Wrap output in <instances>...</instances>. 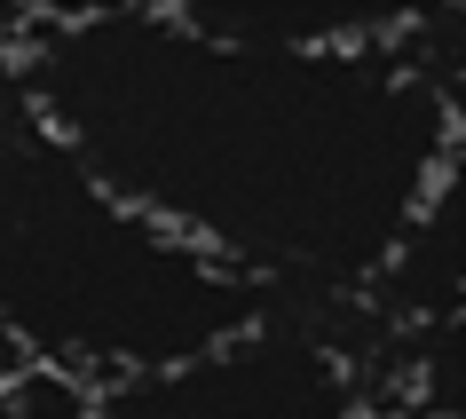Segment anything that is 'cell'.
I'll return each instance as SVG.
<instances>
[{"label": "cell", "instance_id": "6da1fadb", "mask_svg": "<svg viewBox=\"0 0 466 419\" xmlns=\"http://www.w3.org/2000/svg\"><path fill=\"white\" fill-rule=\"evenodd\" d=\"M16 103L269 309L380 293L427 206L459 190L451 72L395 48H229L167 0H32Z\"/></svg>", "mask_w": 466, "mask_h": 419}, {"label": "cell", "instance_id": "7a4b0ae2", "mask_svg": "<svg viewBox=\"0 0 466 419\" xmlns=\"http://www.w3.org/2000/svg\"><path fill=\"white\" fill-rule=\"evenodd\" d=\"M269 301L111 198L16 96H0V324L32 372L103 395L198 364Z\"/></svg>", "mask_w": 466, "mask_h": 419}, {"label": "cell", "instance_id": "3957f363", "mask_svg": "<svg viewBox=\"0 0 466 419\" xmlns=\"http://www.w3.org/2000/svg\"><path fill=\"white\" fill-rule=\"evenodd\" d=\"M87 419H371V395L356 356L317 317L269 309L198 364L103 388Z\"/></svg>", "mask_w": 466, "mask_h": 419}, {"label": "cell", "instance_id": "277c9868", "mask_svg": "<svg viewBox=\"0 0 466 419\" xmlns=\"http://www.w3.org/2000/svg\"><path fill=\"white\" fill-rule=\"evenodd\" d=\"M174 16L229 48H277V56H324V48H395L419 40L435 8L411 0H167Z\"/></svg>", "mask_w": 466, "mask_h": 419}, {"label": "cell", "instance_id": "5b68a950", "mask_svg": "<svg viewBox=\"0 0 466 419\" xmlns=\"http://www.w3.org/2000/svg\"><path fill=\"white\" fill-rule=\"evenodd\" d=\"M32 25V0H0V96H16V40Z\"/></svg>", "mask_w": 466, "mask_h": 419}, {"label": "cell", "instance_id": "8992f818", "mask_svg": "<svg viewBox=\"0 0 466 419\" xmlns=\"http://www.w3.org/2000/svg\"><path fill=\"white\" fill-rule=\"evenodd\" d=\"M25 348L8 341V324H0V419H8V404H16V388H25Z\"/></svg>", "mask_w": 466, "mask_h": 419}]
</instances>
